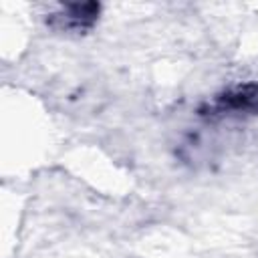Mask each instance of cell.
I'll return each mask as SVG.
<instances>
[{"instance_id":"6da1fadb","label":"cell","mask_w":258,"mask_h":258,"mask_svg":"<svg viewBox=\"0 0 258 258\" xmlns=\"http://www.w3.org/2000/svg\"><path fill=\"white\" fill-rule=\"evenodd\" d=\"M99 14H101V4L97 2H71V4H62L56 12H52L46 22L56 32L83 34L97 24Z\"/></svg>"},{"instance_id":"7a4b0ae2","label":"cell","mask_w":258,"mask_h":258,"mask_svg":"<svg viewBox=\"0 0 258 258\" xmlns=\"http://www.w3.org/2000/svg\"><path fill=\"white\" fill-rule=\"evenodd\" d=\"M258 83H244L216 95L206 115H256Z\"/></svg>"}]
</instances>
